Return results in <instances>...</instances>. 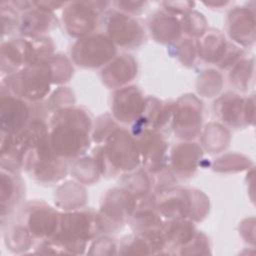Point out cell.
I'll list each match as a JSON object with an SVG mask.
<instances>
[{
    "label": "cell",
    "instance_id": "6da1fadb",
    "mask_svg": "<svg viewBox=\"0 0 256 256\" xmlns=\"http://www.w3.org/2000/svg\"><path fill=\"white\" fill-rule=\"evenodd\" d=\"M49 141L53 152L68 162L84 156L92 141V117L85 108L71 105L52 113Z\"/></svg>",
    "mask_w": 256,
    "mask_h": 256
},
{
    "label": "cell",
    "instance_id": "7a4b0ae2",
    "mask_svg": "<svg viewBox=\"0 0 256 256\" xmlns=\"http://www.w3.org/2000/svg\"><path fill=\"white\" fill-rule=\"evenodd\" d=\"M103 232L98 211L78 209L60 214L56 233L49 239L37 243L36 253L83 254L87 244Z\"/></svg>",
    "mask_w": 256,
    "mask_h": 256
},
{
    "label": "cell",
    "instance_id": "3957f363",
    "mask_svg": "<svg viewBox=\"0 0 256 256\" xmlns=\"http://www.w3.org/2000/svg\"><path fill=\"white\" fill-rule=\"evenodd\" d=\"M92 157L101 176L114 178L141 166V158L135 138L128 130L117 128L103 143L93 150Z\"/></svg>",
    "mask_w": 256,
    "mask_h": 256
},
{
    "label": "cell",
    "instance_id": "277c9868",
    "mask_svg": "<svg viewBox=\"0 0 256 256\" xmlns=\"http://www.w3.org/2000/svg\"><path fill=\"white\" fill-rule=\"evenodd\" d=\"M54 55V43L46 35L21 36L1 43V72L10 75L21 68L44 62Z\"/></svg>",
    "mask_w": 256,
    "mask_h": 256
},
{
    "label": "cell",
    "instance_id": "5b68a950",
    "mask_svg": "<svg viewBox=\"0 0 256 256\" xmlns=\"http://www.w3.org/2000/svg\"><path fill=\"white\" fill-rule=\"evenodd\" d=\"M51 85L52 72L46 60L6 75L1 82V94H10L30 103H38L49 94Z\"/></svg>",
    "mask_w": 256,
    "mask_h": 256
},
{
    "label": "cell",
    "instance_id": "8992f818",
    "mask_svg": "<svg viewBox=\"0 0 256 256\" xmlns=\"http://www.w3.org/2000/svg\"><path fill=\"white\" fill-rule=\"evenodd\" d=\"M108 1H73L63 7L62 23L67 34L82 38L93 34L100 18L107 11Z\"/></svg>",
    "mask_w": 256,
    "mask_h": 256
},
{
    "label": "cell",
    "instance_id": "52a82bcc",
    "mask_svg": "<svg viewBox=\"0 0 256 256\" xmlns=\"http://www.w3.org/2000/svg\"><path fill=\"white\" fill-rule=\"evenodd\" d=\"M116 55L117 47L105 33H93L79 38L71 48L73 63L85 69L103 68Z\"/></svg>",
    "mask_w": 256,
    "mask_h": 256
},
{
    "label": "cell",
    "instance_id": "ba28073f",
    "mask_svg": "<svg viewBox=\"0 0 256 256\" xmlns=\"http://www.w3.org/2000/svg\"><path fill=\"white\" fill-rule=\"evenodd\" d=\"M136 208V197L123 187L111 188L103 195L98 213L103 232L111 233L122 228L129 221Z\"/></svg>",
    "mask_w": 256,
    "mask_h": 256
},
{
    "label": "cell",
    "instance_id": "9c48e42d",
    "mask_svg": "<svg viewBox=\"0 0 256 256\" xmlns=\"http://www.w3.org/2000/svg\"><path fill=\"white\" fill-rule=\"evenodd\" d=\"M105 34L116 45L123 49H134L141 46L145 39V28L141 21L116 9L107 10L104 14Z\"/></svg>",
    "mask_w": 256,
    "mask_h": 256
},
{
    "label": "cell",
    "instance_id": "30bf717a",
    "mask_svg": "<svg viewBox=\"0 0 256 256\" xmlns=\"http://www.w3.org/2000/svg\"><path fill=\"white\" fill-rule=\"evenodd\" d=\"M203 104L194 94L187 93L174 102L171 129L175 136L183 141H192L202 130Z\"/></svg>",
    "mask_w": 256,
    "mask_h": 256
},
{
    "label": "cell",
    "instance_id": "8fae6325",
    "mask_svg": "<svg viewBox=\"0 0 256 256\" xmlns=\"http://www.w3.org/2000/svg\"><path fill=\"white\" fill-rule=\"evenodd\" d=\"M60 214L61 212L44 201L33 200L23 205L18 221L27 228L36 243H39L56 233Z\"/></svg>",
    "mask_w": 256,
    "mask_h": 256
},
{
    "label": "cell",
    "instance_id": "7c38bea8",
    "mask_svg": "<svg viewBox=\"0 0 256 256\" xmlns=\"http://www.w3.org/2000/svg\"><path fill=\"white\" fill-rule=\"evenodd\" d=\"M214 112L218 119L228 127L244 128L254 124V94L242 97L236 92H226L214 102Z\"/></svg>",
    "mask_w": 256,
    "mask_h": 256
},
{
    "label": "cell",
    "instance_id": "4fadbf2b",
    "mask_svg": "<svg viewBox=\"0 0 256 256\" xmlns=\"http://www.w3.org/2000/svg\"><path fill=\"white\" fill-rule=\"evenodd\" d=\"M136 140L141 165L150 174H155L168 166V141L163 132L152 128L131 130Z\"/></svg>",
    "mask_w": 256,
    "mask_h": 256
},
{
    "label": "cell",
    "instance_id": "5bb4252c",
    "mask_svg": "<svg viewBox=\"0 0 256 256\" xmlns=\"http://www.w3.org/2000/svg\"><path fill=\"white\" fill-rule=\"evenodd\" d=\"M145 99L136 85H127L114 91L111 101V115L121 124L132 125L141 116Z\"/></svg>",
    "mask_w": 256,
    "mask_h": 256
},
{
    "label": "cell",
    "instance_id": "9a60e30c",
    "mask_svg": "<svg viewBox=\"0 0 256 256\" xmlns=\"http://www.w3.org/2000/svg\"><path fill=\"white\" fill-rule=\"evenodd\" d=\"M34 104L10 94H1V133L14 134L23 130L35 118L33 116Z\"/></svg>",
    "mask_w": 256,
    "mask_h": 256
},
{
    "label": "cell",
    "instance_id": "2e32d148",
    "mask_svg": "<svg viewBox=\"0 0 256 256\" xmlns=\"http://www.w3.org/2000/svg\"><path fill=\"white\" fill-rule=\"evenodd\" d=\"M203 148L193 141L174 145L168 154V166L176 178H190L197 171L203 158Z\"/></svg>",
    "mask_w": 256,
    "mask_h": 256
},
{
    "label": "cell",
    "instance_id": "e0dca14e",
    "mask_svg": "<svg viewBox=\"0 0 256 256\" xmlns=\"http://www.w3.org/2000/svg\"><path fill=\"white\" fill-rule=\"evenodd\" d=\"M25 197V183L19 172L1 168L0 208L1 226L15 213Z\"/></svg>",
    "mask_w": 256,
    "mask_h": 256
},
{
    "label": "cell",
    "instance_id": "ac0fdd59",
    "mask_svg": "<svg viewBox=\"0 0 256 256\" xmlns=\"http://www.w3.org/2000/svg\"><path fill=\"white\" fill-rule=\"evenodd\" d=\"M255 23L254 7H234L227 15L226 32L234 43L249 47L255 42Z\"/></svg>",
    "mask_w": 256,
    "mask_h": 256
},
{
    "label": "cell",
    "instance_id": "d6986e66",
    "mask_svg": "<svg viewBox=\"0 0 256 256\" xmlns=\"http://www.w3.org/2000/svg\"><path fill=\"white\" fill-rule=\"evenodd\" d=\"M156 208L164 220L187 218L190 213V188L171 186L156 192Z\"/></svg>",
    "mask_w": 256,
    "mask_h": 256
},
{
    "label": "cell",
    "instance_id": "ffe728a7",
    "mask_svg": "<svg viewBox=\"0 0 256 256\" xmlns=\"http://www.w3.org/2000/svg\"><path fill=\"white\" fill-rule=\"evenodd\" d=\"M166 242L160 229L133 232L121 239L118 243V254L120 255H150L163 254Z\"/></svg>",
    "mask_w": 256,
    "mask_h": 256
},
{
    "label": "cell",
    "instance_id": "44dd1931",
    "mask_svg": "<svg viewBox=\"0 0 256 256\" xmlns=\"http://www.w3.org/2000/svg\"><path fill=\"white\" fill-rule=\"evenodd\" d=\"M138 65L136 59L128 54H117L108 64L101 68L100 78L104 86L118 89L129 85L137 76Z\"/></svg>",
    "mask_w": 256,
    "mask_h": 256
},
{
    "label": "cell",
    "instance_id": "7402d4cb",
    "mask_svg": "<svg viewBox=\"0 0 256 256\" xmlns=\"http://www.w3.org/2000/svg\"><path fill=\"white\" fill-rule=\"evenodd\" d=\"M174 102H166L156 97H146L144 110L140 118L132 124V129L152 128L163 132L171 125Z\"/></svg>",
    "mask_w": 256,
    "mask_h": 256
},
{
    "label": "cell",
    "instance_id": "603a6c76",
    "mask_svg": "<svg viewBox=\"0 0 256 256\" xmlns=\"http://www.w3.org/2000/svg\"><path fill=\"white\" fill-rule=\"evenodd\" d=\"M148 28L152 38L160 44H174L182 36L180 19L163 9L149 16Z\"/></svg>",
    "mask_w": 256,
    "mask_h": 256
},
{
    "label": "cell",
    "instance_id": "cb8c5ba5",
    "mask_svg": "<svg viewBox=\"0 0 256 256\" xmlns=\"http://www.w3.org/2000/svg\"><path fill=\"white\" fill-rule=\"evenodd\" d=\"M58 20L53 12L34 7L20 15L19 33L21 36H40L56 28Z\"/></svg>",
    "mask_w": 256,
    "mask_h": 256
},
{
    "label": "cell",
    "instance_id": "d4e9b609",
    "mask_svg": "<svg viewBox=\"0 0 256 256\" xmlns=\"http://www.w3.org/2000/svg\"><path fill=\"white\" fill-rule=\"evenodd\" d=\"M197 56L209 64H217L226 52L228 41L224 34L215 28L207 30L197 39H195Z\"/></svg>",
    "mask_w": 256,
    "mask_h": 256
},
{
    "label": "cell",
    "instance_id": "484cf974",
    "mask_svg": "<svg viewBox=\"0 0 256 256\" xmlns=\"http://www.w3.org/2000/svg\"><path fill=\"white\" fill-rule=\"evenodd\" d=\"M195 223L187 218L164 220L161 232L166 242V248L173 249V254L180 247L186 245L196 233Z\"/></svg>",
    "mask_w": 256,
    "mask_h": 256
},
{
    "label": "cell",
    "instance_id": "4316f807",
    "mask_svg": "<svg viewBox=\"0 0 256 256\" xmlns=\"http://www.w3.org/2000/svg\"><path fill=\"white\" fill-rule=\"evenodd\" d=\"M54 202L64 211L82 209L87 202V193L83 184L77 181H67L55 190Z\"/></svg>",
    "mask_w": 256,
    "mask_h": 256
},
{
    "label": "cell",
    "instance_id": "83f0119b",
    "mask_svg": "<svg viewBox=\"0 0 256 256\" xmlns=\"http://www.w3.org/2000/svg\"><path fill=\"white\" fill-rule=\"evenodd\" d=\"M199 136L201 147L210 154H218L224 151L231 141V134L227 127L216 122L206 124Z\"/></svg>",
    "mask_w": 256,
    "mask_h": 256
},
{
    "label": "cell",
    "instance_id": "f1b7e54d",
    "mask_svg": "<svg viewBox=\"0 0 256 256\" xmlns=\"http://www.w3.org/2000/svg\"><path fill=\"white\" fill-rule=\"evenodd\" d=\"M4 242L7 249L17 254L26 253L36 244L27 228L19 221L7 225L4 233Z\"/></svg>",
    "mask_w": 256,
    "mask_h": 256
},
{
    "label": "cell",
    "instance_id": "f546056e",
    "mask_svg": "<svg viewBox=\"0 0 256 256\" xmlns=\"http://www.w3.org/2000/svg\"><path fill=\"white\" fill-rule=\"evenodd\" d=\"M120 187L131 192L135 197L151 193L153 190L152 176L144 168H137L131 172L121 175Z\"/></svg>",
    "mask_w": 256,
    "mask_h": 256
},
{
    "label": "cell",
    "instance_id": "4dcf8cb0",
    "mask_svg": "<svg viewBox=\"0 0 256 256\" xmlns=\"http://www.w3.org/2000/svg\"><path fill=\"white\" fill-rule=\"evenodd\" d=\"M230 83L242 92L248 91L254 82V57L243 56L229 72Z\"/></svg>",
    "mask_w": 256,
    "mask_h": 256
},
{
    "label": "cell",
    "instance_id": "1f68e13d",
    "mask_svg": "<svg viewBox=\"0 0 256 256\" xmlns=\"http://www.w3.org/2000/svg\"><path fill=\"white\" fill-rule=\"evenodd\" d=\"M69 172L77 182L88 185L97 182L101 176L92 155L81 156L72 161Z\"/></svg>",
    "mask_w": 256,
    "mask_h": 256
},
{
    "label": "cell",
    "instance_id": "d6a6232c",
    "mask_svg": "<svg viewBox=\"0 0 256 256\" xmlns=\"http://www.w3.org/2000/svg\"><path fill=\"white\" fill-rule=\"evenodd\" d=\"M253 167L251 160L238 153H227L216 158L211 165V168L215 172L219 173H234L241 172Z\"/></svg>",
    "mask_w": 256,
    "mask_h": 256
},
{
    "label": "cell",
    "instance_id": "836d02e7",
    "mask_svg": "<svg viewBox=\"0 0 256 256\" xmlns=\"http://www.w3.org/2000/svg\"><path fill=\"white\" fill-rule=\"evenodd\" d=\"M223 87L222 74L215 69H206L202 71L196 81V90L198 94L205 98L217 96Z\"/></svg>",
    "mask_w": 256,
    "mask_h": 256
},
{
    "label": "cell",
    "instance_id": "e575fe53",
    "mask_svg": "<svg viewBox=\"0 0 256 256\" xmlns=\"http://www.w3.org/2000/svg\"><path fill=\"white\" fill-rule=\"evenodd\" d=\"M182 34L191 39L199 38L207 30V20L205 16L192 9L180 19Z\"/></svg>",
    "mask_w": 256,
    "mask_h": 256
},
{
    "label": "cell",
    "instance_id": "d590c367",
    "mask_svg": "<svg viewBox=\"0 0 256 256\" xmlns=\"http://www.w3.org/2000/svg\"><path fill=\"white\" fill-rule=\"evenodd\" d=\"M52 72L53 85H61L68 82L73 76V66L69 58L62 54H54L48 59Z\"/></svg>",
    "mask_w": 256,
    "mask_h": 256
},
{
    "label": "cell",
    "instance_id": "8d00e7d4",
    "mask_svg": "<svg viewBox=\"0 0 256 256\" xmlns=\"http://www.w3.org/2000/svg\"><path fill=\"white\" fill-rule=\"evenodd\" d=\"M210 210L209 197L199 189L190 188V213L188 219L194 223L203 221Z\"/></svg>",
    "mask_w": 256,
    "mask_h": 256
},
{
    "label": "cell",
    "instance_id": "74e56055",
    "mask_svg": "<svg viewBox=\"0 0 256 256\" xmlns=\"http://www.w3.org/2000/svg\"><path fill=\"white\" fill-rule=\"evenodd\" d=\"M172 54L184 66L192 67L195 64L196 58L198 57L195 40L188 37L179 39L173 44Z\"/></svg>",
    "mask_w": 256,
    "mask_h": 256
},
{
    "label": "cell",
    "instance_id": "f35d334b",
    "mask_svg": "<svg viewBox=\"0 0 256 256\" xmlns=\"http://www.w3.org/2000/svg\"><path fill=\"white\" fill-rule=\"evenodd\" d=\"M211 243L207 235L196 231L194 237L184 246L180 247L174 254L179 255H208L211 254Z\"/></svg>",
    "mask_w": 256,
    "mask_h": 256
},
{
    "label": "cell",
    "instance_id": "ab89813d",
    "mask_svg": "<svg viewBox=\"0 0 256 256\" xmlns=\"http://www.w3.org/2000/svg\"><path fill=\"white\" fill-rule=\"evenodd\" d=\"M120 126L118 125V122L113 118V116L110 113H105L100 115L93 125L91 137L92 141L97 143L98 145L103 143L104 140L117 128Z\"/></svg>",
    "mask_w": 256,
    "mask_h": 256
},
{
    "label": "cell",
    "instance_id": "60d3db41",
    "mask_svg": "<svg viewBox=\"0 0 256 256\" xmlns=\"http://www.w3.org/2000/svg\"><path fill=\"white\" fill-rule=\"evenodd\" d=\"M75 104L74 92L69 87L60 86L49 96L46 101V109L50 112H55L67 106Z\"/></svg>",
    "mask_w": 256,
    "mask_h": 256
},
{
    "label": "cell",
    "instance_id": "b9f144b4",
    "mask_svg": "<svg viewBox=\"0 0 256 256\" xmlns=\"http://www.w3.org/2000/svg\"><path fill=\"white\" fill-rule=\"evenodd\" d=\"M0 13L2 21V39L9 36L19 29L20 15L9 2H2L0 4Z\"/></svg>",
    "mask_w": 256,
    "mask_h": 256
},
{
    "label": "cell",
    "instance_id": "7bdbcfd3",
    "mask_svg": "<svg viewBox=\"0 0 256 256\" xmlns=\"http://www.w3.org/2000/svg\"><path fill=\"white\" fill-rule=\"evenodd\" d=\"M90 255H113L118 254V243L108 237L101 236L94 239L88 251Z\"/></svg>",
    "mask_w": 256,
    "mask_h": 256
},
{
    "label": "cell",
    "instance_id": "ee69618b",
    "mask_svg": "<svg viewBox=\"0 0 256 256\" xmlns=\"http://www.w3.org/2000/svg\"><path fill=\"white\" fill-rule=\"evenodd\" d=\"M243 56H245V54L241 48L231 43H228L225 54L216 65L221 70H230Z\"/></svg>",
    "mask_w": 256,
    "mask_h": 256
},
{
    "label": "cell",
    "instance_id": "f6af8a7d",
    "mask_svg": "<svg viewBox=\"0 0 256 256\" xmlns=\"http://www.w3.org/2000/svg\"><path fill=\"white\" fill-rule=\"evenodd\" d=\"M162 9L174 16H184L191 11L195 5L194 1H163Z\"/></svg>",
    "mask_w": 256,
    "mask_h": 256
},
{
    "label": "cell",
    "instance_id": "bcb514c9",
    "mask_svg": "<svg viewBox=\"0 0 256 256\" xmlns=\"http://www.w3.org/2000/svg\"><path fill=\"white\" fill-rule=\"evenodd\" d=\"M113 6H115V9L123 12L125 14H129L134 16L133 14H139L141 13L146 5L147 1H135V0H126V1H115L111 3Z\"/></svg>",
    "mask_w": 256,
    "mask_h": 256
},
{
    "label": "cell",
    "instance_id": "7dc6e473",
    "mask_svg": "<svg viewBox=\"0 0 256 256\" xmlns=\"http://www.w3.org/2000/svg\"><path fill=\"white\" fill-rule=\"evenodd\" d=\"M254 217L252 218H246L244 219L240 225H239V233L241 237L246 242H250L252 245H254V239H255V225H254Z\"/></svg>",
    "mask_w": 256,
    "mask_h": 256
},
{
    "label": "cell",
    "instance_id": "c3c4849f",
    "mask_svg": "<svg viewBox=\"0 0 256 256\" xmlns=\"http://www.w3.org/2000/svg\"><path fill=\"white\" fill-rule=\"evenodd\" d=\"M203 4L207 5V6H210V7H223V6H226L227 4H229V1H216V2H212V1H209V2H203Z\"/></svg>",
    "mask_w": 256,
    "mask_h": 256
}]
</instances>
